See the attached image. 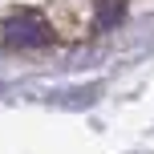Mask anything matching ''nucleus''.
<instances>
[{
	"instance_id": "1",
	"label": "nucleus",
	"mask_w": 154,
	"mask_h": 154,
	"mask_svg": "<svg viewBox=\"0 0 154 154\" xmlns=\"http://www.w3.org/2000/svg\"><path fill=\"white\" fill-rule=\"evenodd\" d=\"M4 41L8 45H16V49H32V45H49L53 41V29H49L41 16H32V12H24V16H12L8 20V29H4Z\"/></svg>"
},
{
	"instance_id": "2",
	"label": "nucleus",
	"mask_w": 154,
	"mask_h": 154,
	"mask_svg": "<svg viewBox=\"0 0 154 154\" xmlns=\"http://www.w3.org/2000/svg\"><path fill=\"white\" fill-rule=\"evenodd\" d=\"M122 12H126L122 0H101V4H97V24H101V29H109L114 20H122Z\"/></svg>"
}]
</instances>
